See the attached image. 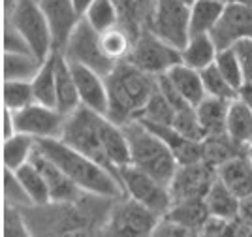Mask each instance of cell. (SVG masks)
<instances>
[{
  "label": "cell",
  "instance_id": "obj_1",
  "mask_svg": "<svg viewBox=\"0 0 252 237\" xmlns=\"http://www.w3.org/2000/svg\"><path fill=\"white\" fill-rule=\"evenodd\" d=\"M117 198L83 194L75 202H49L25 209L32 236L102 234Z\"/></svg>",
  "mask_w": 252,
  "mask_h": 237
},
{
  "label": "cell",
  "instance_id": "obj_2",
  "mask_svg": "<svg viewBox=\"0 0 252 237\" xmlns=\"http://www.w3.org/2000/svg\"><path fill=\"white\" fill-rule=\"evenodd\" d=\"M36 149L59 166L83 192L105 198L125 196V188L113 171H109L105 166L93 160L91 156L64 143L61 137L36 139Z\"/></svg>",
  "mask_w": 252,
  "mask_h": 237
},
{
  "label": "cell",
  "instance_id": "obj_3",
  "mask_svg": "<svg viewBox=\"0 0 252 237\" xmlns=\"http://www.w3.org/2000/svg\"><path fill=\"white\" fill-rule=\"evenodd\" d=\"M105 83L109 94L107 117L121 126L139 119L157 91V77L139 70L126 59L117 62L115 68L105 75Z\"/></svg>",
  "mask_w": 252,
  "mask_h": 237
},
{
  "label": "cell",
  "instance_id": "obj_4",
  "mask_svg": "<svg viewBox=\"0 0 252 237\" xmlns=\"http://www.w3.org/2000/svg\"><path fill=\"white\" fill-rule=\"evenodd\" d=\"M123 128L130 145L132 164L169 186L177 171L179 162L171 149L164 143V139L139 119L123 124Z\"/></svg>",
  "mask_w": 252,
  "mask_h": 237
},
{
  "label": "cell",
  "instance_id": "obj_5",
  "mask_svg": "<svg viewBox=\"0 0 252 237\" xmlns=\"http://www.w3.org/2000/svg\"><path fill=\"white\" fill-rule=\"evenodd\" d=\"M100 121H102V115L81 105V107L75 109L74 113L66 117V124H64L61 139L70 147L77 149L79 153L91 156L93 160L105 166L109 171H113L117 175V171L111 168L107 155H105L102 132H100Z\"/></svg>",
  "mask_w": 252,
  "mask_h": 237
},
{
  "label": "cell",
  "instance_id": "obj_6",
  "mask_svg": "<svg viewBox=\"0 0 252 237\" xmlns=\"http://www.w3.org/2000/svg\"><path fill=\"white\" fill-rule=\"evenodd\" d=\"M162 215L136 202L130 196H121L113 202L102 236L113 237H143L153 236L158 218Z\"/></svg>",
  "mask_w": 252,
  "mask_h": 237
},
{
  "label": "cell",
  "instance_id": "obj_7",
  "mask_svg": "<svg viewBox=\"0 0 252 237\" xmlns=\"http://www.w3.org/2000/svg\"><path fill=\"white\" fill-rule=\"evenodd\" d=\"M126 61H130L139 70L158 77L162 73H168L181 62V49L173 47L171 43L157 36L149 27H145L134 38Z\"/></svg>",
  "mask_w": 252,
  "mask_h": 237
},
{
  "label": "cell",
  "instance_id": "obj_8",
  "mask_svg": "<svg viewBox=\"0 0 252 237\" xmlns=\"http://www.w3.org/2000/svg\"><path fill=\"white\" fill-rule=\"evenodd\" d=\"M147 27L181 49L190 38V4L185 0H153Z\"/></svg>",
  "mask_w": 252,
  "mask_h": 237
},
{
  "label": "cell",
  "instance_id": "obj_9",
  "mask_svg": "<svg viewBox=\"0 0 252 237\" xmlns=\"http://www.w3.org/2000/svg\"><path fill=\"white\" fill-rule=\"evenodd\" d=\"M119 181L125 188V194L134 198L136 202L153 209L158 215H166L173 205V198L169 186L157 177L149 175L147 171L139 169L134 164H126L119 168Z\"/></svg>",
  "mask_w": 252,
  "mask_h": 237
},
{
  "label": "cell",
  "instance_id": "obj_10",
  "mask_svg": "<svg viewBox=\"0 0 252 237\" xmlns=\"http://www.w3.org/2000/svg\"><path fill=\"white\" fill-rule=\"evenodd\" d=\"M61 53L70 62L83 64L102 75H107L117 66V62L111 61L102 49L100 32L94 31L85 19L79 21V25L75 27V31L72 32L70 40Z\"/></svg>",
  "mask_w": 252,
  "mask_h": 237
},
{
  "label": "cell",
  "instance_id": "obj_11",
  "mask_svg": "<svg viewBox=\"0 0 252 237\" xmlns=\"http://www.w3.org/2000/svg\"><path fill=\"white\" fill-rule=\"evenodd\" d=\"M4 21H10L15 29L21 31V34L31 43L32 51L42 61H45L55 51L51 31L38 0H19L17 8L8 17H4Z\"/></svg>",
  "mask_w": 252,
  "mask_h": 237
},
{
  "label": "cell",
  "instance_id": "obj_12",
  "mask_svg": "<svg viewBox=\"0 0 252 237\" xmlns=\"http://www.w3.org/2000/svg\"><path fill=\"white\" fill-rule=\"evenodd\" d=\"M217 179V168L205 160L192 164H179L175 175L169 183L173 202L185 200H205V194Z\"/></svg>",
  "mask_w": 252,
  "mask_h": 237
},
{
  "label": "cell",
  "instance_id": "obj_13",
  "mask_svg": "<svg viewBox=\"0 0 252 237\" xmlns=\"http://www.w3.org/2000/svg\"><path fill=\"white\" fill-rule=\"evenodd\" d=\"M15 115V126L17 132L29 134L36 139H49V137H61L66 124V115L59 111L53 105L34 102L19 111H13Z\"/></svg>",
  "mask_w": 252,
  "mask_h": 237
},
{
  "label": "cell",
  "instance_id": "obj_14",
  "mask_svg": "<svg viewBox=\"0 0 252 237\" xmlns=\"http://www.w3.org/2000/svg\"><path fill=\"white\" fill-rule=\"evenodd\" d=\"M219 49L230 47L235 41L252 38V8L235 0H228L222 19L213 31Z\"/></svg>",
  "mask_w": 252,
  "mask_h": 237
},
{
  "label": "cell",
  "instance_id": "obj_15",
  "mask_svg": "<svg viewBox=\"0 0 252 237\" xmlns=\"http://www.w3.org/2000/svg\"><path fill=\"white\" fill-rule=\"evenodd\" d=\"M38 2H40V8L51 31L53 49L63 51L72 32L75 31V27L83 17L75 11L72 0H38Z\"/></svg>",
  "mask_w": 252,
  "mask_h": 237
},
{
  "label": "cell",
  "instance_id": "obj_16",
  "mask_svg": "<svg viewBox=\"0 0 252 237\" xmlns=\"http://www.w3.org/2000/svg\"><path fill=\"white\" fill-rule=\"evenodd\" d=\"M70 66H72V72H74L81 105L100 115H107V111H109V94H107L105 75L98 73L93 68H87L83 64L70 62Z\"/></svg>",
  "mask_w": 252,
  "mask_h": 237
},
{
  "label": "cell",
  "instance_id": "obj_17",
  "mask_svg": "<svg viewBox=\"0 0 252 237\" xmlns=\"http://www.w3.org/2000/svg\"><path fill=\"white\" fill-rule=\"evenodd\" d=\"M32 160L42 169L43 177L47 181L51 202H75V200H79L83 194H87V192H83L70 177L64 173L59 166L55 164V162H51L47 156H43L38 149L32 155Z\"/></svg>",
  "mask_w": 252,
  "mask_h": 237
},
{
  "label": "cell",
  "instance_id": "obj_18",
  "mask_svg": "<svg viewBox=\"0 0 252 237\" xmlns=\"http://www.w3.org/2000/svg\"><path fill=\"white\" fill-rule=\"evenodd\" d=\"M141 123H145L155 134H158L164 139V143L171 149L179 164H192V162L203 160V141H194V139L187 137L185 134H181L173 124H158L147 123V121H141Z\"/></svg>",
  "mask_w": 252,
  "mask_h": 237
},
{
  "label": "cell",
  "instance_id": "obj_19",
  "mask_svg": "<svg viewBox=\"0 0 252 237\" xmlns=\"http://www.w3.org/2000/svg\"><path fill=\"white\" fill-rule=\"evenodd\" d=\"M100 132H102V141H104V149L107 160L111 168L119 175V168L126 164H132V156H130V145H128V137L125 134V128L115 121H111L107 115H102L100 121Z\"/></svg>",
  "mask_w": 252,
  "mask_h": 237
},
{
  "label": "cell",
  "instance_id": "obj_20",
  "mask_svg": "<svg viewBox=\"0 0 252 237\" xmlns=\"http://www.w3.org/2000/svg\"><path fill=\"white\" fill-rule=\"evenodd\" d=\"M217 175L241 200L252 198V164L245 153L217 166Z\"/></svg>",
  "mask_w": 252,
  "mask_h": 237
},
{
  "label": "cell",
  "instance_id": "obj_21",
  "mask_svg": "<svg viewBox=\"0 0 252 237\" xmlns=\"http://www.w3.org/2000/svg\"><path fill=\"white\" fill-rule=\"evenodd\" d=\"M55 68H57V109L68 117L77 107H81V100L72 66L61 51H55Z\"/></svg>",
  "mask_w": 252,
  "mask_h": 237
},
{
  "label": "cell",
  "instance_id": "obj_22",
  "mask_svg": "<svg viewBox=\"0 0 252 237\" xmlns=\"http://www.w3.org/2000/svg\"><path fill=\"white\" fill-rule=\"evenodd\" d=\"M241 198L237 196L228 185L217 175L209 186L207 194H205V205L209 211L211 217L226 218V220H235L239 218V211H241Z\"/></svg>",
  "mask_w": 252,
  "mask_h": 237
},
{
  "label": "cell",
  "instance_id": "obj_23",
  "mask_svg": "<svg viewBox=\"0 0 252 237\" xmlns=\"http://www.w3.org/2000/svg\"><path fill=\"white\" fill-rule=\"evenodd\" d=\"M217 55H219V45L213 34L190 36L189 41L181 47V62L200 72L211 64H215Z\"/></svg>",
  "mask_w": 252,
  "mask_h": 237
},
{
  "label": "cell",
  "instance_id": "obj_24",
  "mask_svg": "<svg viewBox=\"0 0 252 237\" xmlns=\"http://www.w3.org/2000/svg\"><path fill=\"white\" fill-rule=\"evenodd\" d=\"M228 0H194L190 4V36L213 34L224 15Z\"/></svg>",
  "mask_w": 252,
  "mask_h": 237
},
{
  "label": "cell",
  "instance_id": "obj_25",
  "mask_svg": "<svg viewBox=\"0 0 252 237\" xmlns=\"http://www.w3.org/2000/svg\"><path fill=\"white\" fill-rule=\"evenodd\" d=\"M168 77L169 81L173 83V87L179 91V94L189 103H192L194 107L207 96L200 70H194L187 64L179 62L177 66H173L168 72Z\"/></svg>",
  "mask_w": 252,
  "mask_h": 237
},
{
  "label": "cell",
  "instance_id": "obj_26",
  "mask_svg": "<svg viewBox=\"0 0 252 237\" xmlns=\"http://www.w3.org/2000/svg\"><path fill=\"white\" fill-rule=\"evenodd\" d=\"M228 107H230V102H228V100L215 98V96H205V98L196 105V113H198V119H200V124H201V128H203L205 137L226 134Z\"/></svg>",
  "mask_w": 252,
  "mask_h": 237
},
{
  "label": "cell",
  "instance_id": "obj_27",
  "mask_svg": "<svg viewBox=\"0 0 252 237\" xmlns=\"http://www.w3.org/2000/svg\"><path fill=\"white\" fill-rule=\"evenodd\" d=\"M226 134L243 149L252 143V109L239 98H233L230 102L226 117Z\"/></svg>",
  "mask_w": 252,
  "mask_h": 237
},
{
  "label": "cell",
  "instance_id": "obj_28",
  "mask_svg": "<svg viewBox=\"0 0 252 237\" xmlns=\"http://www.w3.org/2000/svg\"><path fill=\"white\" fill-rule=\"evenodd\" d=\"M36 153V137L23 132H15L11 137L2 139V162L4 168L19 169L21 166L31 162Z\"/></svg>",
  "mask_w": 252,
  "mask_h": 237
},
{
  "label": "cell",
  "instance_id": "obj_29",
  "mask_svg": "<svg viewBox=\"0 0 252 237\" xmlns=\"http://www.w3.org/2000/svg\"><path fill=\"white\" fill-rule=\"evenodd\" d=\"M166 215L189 228L192 236L198 234L201 236V230L209 218V211L205 205V200H185V202H173V205L169 207Z\"/></svg>",
  "mask_w": 252,
  "mask_h": 237
},
{
  "label": "cell",
  "instance_id": "obj_30",
  "mask_svg": "<svg viewBox=\"0 0 252 237\" xmlns=\"http://www.w3.org/2000/svg\"><path fill=\"white\" fill-rule=\"evenodd\" d=\"M42 59L27 53H2V77L17 79V81H32L42 66Z\"/></svg>",
  "mask_w": 252,
  "mask_h": 237
},
{
  "label": "cell",
  "instance_id": "obj_31",
  "mask_svg": "<svg viewBox=\"0 0 252 237\" xmlns=\"http://www.w3.org/2000/svg\"><path fill=\"white\" fill-rule=\"evenodd\" d=\"M34 100L43 105L57 107V68H55V51L42 62L38 73L32 77Z\"/></svg>",
  "mask_w": 252,
  "mask_h": 237
},
{
  "label": "cell",
  "instance_id": "obj_32",
  "mask_svg": "<svg viewBox=\"0 0 252 237\" xmlns=\"http://www.w3.org/2000/svg\"><path fill=\"white\" fill-rule=\"evenodd\" d=\"M15 173L19 175L23 186L27 188L29 196H31L34 205H45L51 202V194H49V186L43 177L42 169L36 166V162L31 158V162L21 166L19 169H15Z\"/></svg>",
  "mask_w": 252,
  "mask_h": 237
},
{
  "label": "cell",
  "instance_id": "obj_33",
  "mask_svg": "<svg viewBox=\"0 0 252 237\" xmlns=\"http://www.w3.org/2000/svg\"><path fill=\"white\" fill-rule=\"evenodd\" d=\"M83 19L98 32H105L113 27L123 25L121 8L115 0H96L85 13Z\"/></svg>",
  "mask_w": 252,
  "mask_h": 237
},
{
  "label": "cell",
  "instance_id": "obj_34",
  "mask_svg": "<svg viewBox=\"0 0 252 237\" xmlns=\"http://www.w3.org/2000/svg\"><path fill=\"white\" fill-rule=\"evenodd\" d=\"M100 40H102V49L105 55L113 62H121L128 59L132 43H134V36L130 34L126 27L119 25L109 31L100 32Z\"/></svg>",
  "mask_w": 252,
  "mask_h": 237
},
{
  "label": "cell",
  "instance_id": "obj_35",
  "mask_svg": "<svg viewBox=\"0 0 252 237\" xmlns=\"http://www.w3.org/2000/svg\"><path fill=\"white\" fill-rule=\"evenodd\" d=\"M2 102L6 109L19 111L23 107L34 103V91L31 81H17V79H6L2 83Z\"/></svg>",
  "mask_w": 252,
  "mask_h": 237
},
{
  "label": "cell",
  "instance_id": "obj_36",
  "mask_svg": "<svg viewBox=\"0 0 252 237\" xmlns=\"http://www.w3.org/2000/svg\"><path fill=\"white\" fill-rule=\"evenodd\" d=\"M2 194H4V205L21 207V209L34 205L31 196H29V192H27V188L23 186L19 175L15 173V169H10V168H4Z\"/></svg>",
  "mask_w": 252,
  "mask_h": 237
},
{
  "label": "cell",
  "instance_id": "obj_37",
  "mask_svg": "<svg viewBox=\"0 0 252 237\" xmlns=\"http://www.w3.org/2000/svg\"><path fill=\"white\" fill-rule=\"evenodd\" d=\"M215 64H217V68L220 70L222 75L226 77V81L230 83L235 91H239V87L245 83V73H243L241 61H239L237 53L233 49V45L219 49V55H217Z\"/></svg>",
  "mask_w": 252,
  "mask_h": 237
},
{
  "label": "cell",
  "instance_id": "obj_38",
  "mask_svg": "<svg viewBox=\"0 0 252 237\" xmlns=\"http://www.w3.org/2000/svg\"><path fill=\"white\" fill-rule=\"evenodd\" d=\"M141 121H147V123H158V124H173L175 119V109L173 105L168 102V98L160 93L157 85V91L153 93L151 100L147 102L143 113L139 117Z\"/></svg>",
  "mask_w": 252,
  "mask_h": 237
},
{
  "label": "cell",
  "instance_id": "obj_39",
  "mask_svg": "<svg viewBox=\"0 0 252 237\" xmlns=\"http://www.w3.org/2000/svg\"><path fill=\"white\" fill-rule=\"evenodd\" d=\"M201 79H203V87L207 96H215V98H222L231 102L233 98H237V91L226 81V77L217 68V64H211L205 70H201Z\"/></svg>",
  "mask_w": 252,
  "mask_h": 237
},
{
  "label": "cell",
  "instance_id": "obj_40",
  "mask_svg": "<svg viewBox=\"0 0 252 237\" xmlns=\"http://www.w3.org/2000/svg\"><path fill=\"white\" fill-rule=\"evenodd\" d=\"M121 8V15L128 11L130 13V19L126 23V29L130 31V34L136 38L139 31H143V23L149 21L151 15V6H153V0H115Z\"/></svg>",
  "mask_w": 252,
  "mask_h": 237
},
{
  "label": "cell",
  "instance_id": "obj_41",
  "mask_svg": "<svg viewBox=\"0 0 252 237\" xmlns=\"http://www.w3.org/2000/svg\"><path fill=\"white\" fill-rule=\"evenodd\" d=\"M2 236L4 237H29L32 236L25 209L13 205H4L2 217Z\"/></svg>",
  "mask_w": 252,
  "mask_h": 237
},
{
  "label": "cell",
  "instance_id": "obj_42",
  "mask_svg": "<svg viewBox=\"0 0 252 237\" xmlns=\"http://www.w3.org/2000/svg\"><path fill=\"white\" fill-rule=\"evenodd\" d=\"M2 53H27L36 55L32 51L29 40L21 34L19 29H15L10 21H4V31H2Z\"/></svg>",
  "mask_w": 252,
  "mask_h": 237
},
{
  "label": "cell",
  "instance_id": "obj_43",
  "mask_svg": "<svg viewBox=\"0 0 252 237\" xmlns=\"http://www.w3.org/2000/svg\"><path fill=\"white\" fill-rule=\"evenodd\" d=\"M153 236L157 237H187V236H192V232H190L187 226H183L179 220L175 218L168 217V215H162V217L158 218L157 226L153 230Z\"/></svg>",
  "mask_w": 252,
  "mask_h": 237
},
{
  "label": "cell",
  "instance_id": "obj_44",
  "mask_svg": "<svg viewBox=\"0 0 252 237\" xmlns=\"http://www.w3.org/2000/svg\"><path fill=\"white\" fill-rule=\"evenodd\" d=\"M233 49L237 53L245 73V81L252 83V38H245L233 43Z\"/></svg>",
  "mask_w": 252,
  "mask_h": 237
},
{
  "label": "cell",
  "instance_id": "obj_45",
  "mask_svg": "<svg viewBox=\"0 0 252 237\" xmlns=\"http://www.w3.org/2000/svg\"><path fill=\"white\" fill-rule=\"evenodd\" d=\"M17 132V126H15V115L11 109H6L2 111V139L6 137H11V135Z\"/></svg>",
  "mask_w": 252,
  "mask_h": 237
},
{
  "label": "cell",
  "instance_id": "obj_46",
  "mask_svg": "<svg viewBox=\"0 0 252 237\" xmlns=\"http://www.w3.org/2000/svg\"><path fill=\"white\" fill-rule=\"evenodd\" d=\"M239 220L252 232V198H247L241 202V211H239Z\"/></svg>",
  "mask_w": 252,
  "mask_h": 237
},
{
  "label": "cell",
  "instance_id": "obj_47",
  "mask_svg": "<svg viewBox=\"0 0 252 237\" xmlns=\"http://www.w3.org/2000/svg\"><path fill=\"white\" fill-rule=\"evenodd\" d=\"M237 98H239L245 105H249V107L252 109V83L251 81H245L241 87H239Z\"/></svg>",
  "mask_w": 252,
  "mask_h": 237
},
{
  "label": "cell",
  "instance_id": "obj_48",
  "mask_svg": "<svg viewBox=\"0 0 252 237\" xmlns=\"http://www.w3.org/2000/svg\"><path fill=\"white\" fill-rule=\"evenodd\" d=\"M96 0H72V4H74L75 11L81 15V17H85V13L89 11V8L94 4Z\"/></svg>",
  "mask_w": 252,
  "mask_h": 237
},
{
  "label": "cell",
  "instance_id": "obj_49",
  "mask_svg": "<svg viewBox=\"0 0 252 237\" xmlns=\"http://www.w3.org/2000/svg\"><path fill=\"white\" fill-rule=\"evenodd\" d=\"M2 10H4V17H8L11 11L17 8V4H19V0H2Z\"/></svg>",
  "mask_w": 252,
  "mask_h": 237
},
{
  "label": "cell",
  "instance_id": "obj_50",
  "mask_svg": "<svg viewBox=\"0 0 252 237\" xmlns=\"http://www.w3.org/2000/svg\"><path fill=\"white\" fill-rule=\"evenodd\" d=\"M245 155L249 156V160H251V164H252V143L247 145V149H245Z\"/></svg>",
  "mask_w": 252,
  "mask_h": 237
},
{
  "label": "cell",
  "instance_id": "obj_51",
  "mask_svg": "<svg viewBox=\"0 0 252 237\" xmlns=\"http://www.w3.org/2000/svg\"><path fill=\"white\" fill-rule=\"evenodd\" d=\"M235 2H241V4H247V6L252 8V0H235Z\"/></svg>",
  "mask_w": 252,
  "mask_h": 237
},
{
  "label": "cell",
  "instance_id": "obj_52",
  "mask_svg": "<svg viewBox=\"0 0 252 237\" xmlns=\"http://www.w3.org/2000/svg\"><path fill=\"white\" fill-rule=\"evenodd\" d=\"M185 2H189V4H192V2H194V0H185Z\"/></svg>",
  "mask_w": 252,
  "mask_h": 237
}]
</instances>
